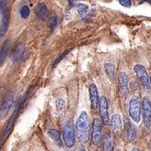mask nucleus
Listing matches in <instances>:
<instances>
[{"instance_id":"423d86ee","label":"nucleus","mask_w":151,"mask_h":151,"mask_svg":"<svg viewBox=\"0 0 151 151\" xmlns=\"http://www.w3.org/2000/svg\"><path fill=\"white\" fill-rule=\"evenodd\" d=\"M143 121L147 129H151V103L148 97H143L142 101Z\"/></svg>"},{"instance_id":"4be33fe9","label":"nucleus","mask_w":151,"mask_h":151,"mask_svg":"<svg viewBox=\"0 0 151 151\" xmlns=\"http://www.w3.org/2000/svg\"><path fill=\"white\" fill-rule=\"evenodd\" d=\"M19 14H20V17H21L22 19H27L28 17L29 16V14H30V9H29V6H23L20 9V10H19Z\"/></svg>"},{"instance_id":"bb28decb","label":"nucleus","mask_w":151,"mask_h":151,"mask_svg":"<svg viewBox=\"0 0 151 151\" xmlns=\"http://www.w3.org/2000/svg\"><path fill=\"white\" fill-rule=\"evenodd\" d=\"M150 151H151V141H150Z\"/></svg>"},{"instance_id":"f03ea898","label":"nucleus","mask_w":151,"mask_h":151,"mask_svg":"<svg viewBox=\"0 0 151 151\" xmlns=\"http://www.w3.org/2000/svg\"><path fill=\"white\" fill-rule=\"evenodd\" d=\"M76 138L73 123L71 120H68L65 122L63 127V139L65 141V145L68 148H72L75 145Z\"/></svg>"},{"instance_id":"6ab92c4d","label":"nucleus","mask_w":151,"mask_h":151,"mask_svg":"<svg viewBox=\"0 0 151 151\" xmlns=\"http://www.w3.org/2000/svg\"><path fill=\"white\" fill-rule=\"evenodd\" d=\"M9 47H10V41L6 40L5 42L4 43L3 48L1 50V54H0V61L1 62L4 61L6 58L7 55L9 53Z\"/></svg>"},{"instance_id":"9b49d317","label":"nucleus","mask_w":151,"mask_h":151,"mask_svg":"<svg viewBox=\"0 0 151 151\" xmlns=\"http://www.w3.org/2000/svg\"><path fill=\"white\" fill-rule=\"evenodd\" d=\"M98 109L100 116L103 119V122L104 124H108L109 121V116H108V100L105 97H101L99 100V105Z\"/></svg>"},{"instance_id":"4468645a","label":"nucleus","mask_w":151,"mask_h":151,"mask_svg":"<svg viewBox=\"0 0 151 151\" xmlns=\"http://www.w3.org/2000/svg\"><path fill=\"white\" fill-rule=\"evenodd\" d=\"M110 125L114 133H119L122 130V119L119 114H114L111 118Z\"/></svg>"},{"instance_id":"ddd939ff","label":"nucleus","mask_w":151,"mask_h":151,"mask_svg":"<svg viewBox=\"0 0 151 151\" xmlns=\"http://www.w3.org/2000/svg\"><path fill=\"white\" fill-rule=\"evenodd\" d=\"M125 139L128 142H133L136 139V130L129 120L125 121Z\"/></svg>"},{"instance_id":"a211bd4d","label":"nucleus","mask_w":151,"mask_h":151,"mask_svg":"<svg viewBox=\"0 0 151 151\" xmlns=\"http://www.w3.org/2000/svg\"><path fill=\"white\" fill-rule=\"evenodd\" d=\"M55 109L60 116H63L65 110V102L62 98H58L55 100Z\"/></svg>"},{"instance_id":"6e6552de","label":"nucleus","mask_w":151,"mask_h":151,"mask_svg":"<svg viewBox=\"0 0 151 151\" xmlns=\"http://www.w3.org/2000/svg\"><path fill=\"white\" fill-rule=\"evenodd\" d=\"M26 55V48L24 44H19L14 49L12 54H11L10 59L14 63H19L24 59Z\"/></svg>"},{"instance_id":"b1692460","label":"nucleus","mask_w":151,"mask_h":151,"mask_svg":"<svg viewBox=\"0 0 151 151\" xmlns=\"http://www.w3.org/2000/svg\"><path fill=\"white\" fill-rule=\"evenodd\" d=\"M119 4L124 7L129 8L132 3H131V0H119Z\"/></svg>"},{"instance_id":"39448f33","label":"nucleus","mask_w":151,"mask_h":151,"mask_svg":"<svg viewBox=\"0 0 151 151\" xmlns=\"http://www.w3.org/2000/svg\"><path fill=\"white\" fill-rule=\"evenodd\" d=\"M0 8H1V14H2V19H1V37L4 36L7 32V29L9 27V8H8V4L7 0H0Z\"/></svg>"},{"instance_id":"f8f14e48","label":"nucleus","mask_w":151,"mask_h":151,"mask_svg":"<svg viewBox=\"0 0 151 151\" xmlns=\"http://www.w3.org/2000/svg\"><path fill=\"white\" fill-rule=\"evenodd\" d=\"M89 96H90V100H91V105H92V108L96 110L98 108L99 105V100L100 98L98 97V92H97V87L95 84H90L89 87Z\"/></svg>"},{"instance_id":"1a4fd4ad","label":"nucleus","mask_w":151,"mask_h":151,"mask_svg":"<svg viewBox=\"0 0 151 151\" xmlns=\"http://www.w3.org/2000/svg\"><path fill=\"white\" fill-rule=\"evenodd\" d=\"M102 141V126L101 122L95 119L92 122V142L94 145H98Z\"/></svg>"},{"instance_id":"f3484780","label":"nucleus","mask_w":151,"mask_h":151,"mask_svg":"<svg viewBox=\"0 0 151 151\" xmlns=\"http://www.w3.org/2000/svg\"><path fill=\"white\" fill-rule=\"evenodd\" d=\"M35 14L40 19H45L48 15V9L46 5L43 3H40L38 4L35 9Z\"/></svg>"},{"instance_id":"a878e982","label":"nucleus","mask_w":151,"mask_h":151,"mask_svg":"<svg viewBox=\"0 0 151 151\" xmlns=\"http://www.w3.org/2000/svg\"><path fill=\"white\" fill-rule=\"evenodd\" d=\"M78 151H86V150L84 149V148H81V149H80Z\"/></svg>"},{"instance_id":"f257e3e1","label":"nucleus","mask_w":151,"mask_h":151,"mask_svg":"<svg viewBox=\"0 0 151 151\" xmlns=\"http://www.w3.org/2000/svg\"><path fill=\"white\" fill-rule=\"evenodd\" d=\"M90 119L86 112H81L76 124V137L80 143H85L89 139Z\"/></svg>"},{"instance_id":"2eb2a0df","label":"nucleus","mask_w":151,"mask_h":151,"mask_svg":"<svg viewBox=\"0 0 151 151\" xmlns=\"http://www.w3.org/2000/svg\"><path fill=\"white\" fill-rule=\"evenodd\" d=\"M102 141H103V151H113L114 141H113V138L111 135H104Z\"/></svg>"},{"instance_id":"5701e85b","label":"nucleus","mask_w":151,"mask_h":151,"mask_svg":"<svg viewBox=\"0 0 151 151\" xmlns=\"http://www.w3.org/2000/svg\"><path fill=\"white\" fill-rule=\"evenodd\" d=\"M48 25L49 28L50 29V30H54L55 28L56 27V25H57V18L55 16L50 17L49 19Z\"/></svg>"},{"instance_id":"c85d7f7f","label":"nucleus","mask_w":151,"mask_h":151,"mask_svg":"<svg viewBox=\"0 0 151 151\" xmlns=\"http://www.w3.org/2000/svg\"><path fill=\"white\" fill-rule=\"evenodd\" d=\"M69 1H70V2H72V1H74V0H69Z\"/></svg>"},{"instance_id":"393cba45","label":"nucleus","mask_w":151,"mask_h":151,"mask_svg":"<svg viewBox=\"0 0 151 151\" xmlns=\"http://www.w3.org/2000/svg\"><path fill=\"white\" fill-rule=\"evenodd\" d=\"M130 151H140L139 149H137V148H134V149H132Z\"/></svg>"},{"instance_id":"412c9836","label":"nucleus","mask_w":151,"mask_h":151,"mask_svg":"<svg viewBox=\"0 0 151 151\" xmlns=\"http://www.w3.org/2000/svg\"><path fill=\"white\" fill-rule=\"evenodd\" d=\"M76 9L81 17H84L86 15L88 12V6L84 4H76Z\"/></svg>"},{"instance_id":"7ed1b4c3","label":"nucleus","mask_w":151,"mask_h":151,"mask_svg":"<svg viewBox=\"0 0 151 151\" xmlns=\"http://www.w3.org/2000/svg\"><path fill=\"white\" fill-rule=\"evenodd\" d=\"M140 101L137 97H132L130 99L129 103V113L131 119L134 120L135 123H139L141 120V111H142V107H141Z\"/></svg>"},{"instance_id":"0eeeda50","label":"nucleus","mask_w":151,"mask_h":151,"mask_svg":"<svg viewBox=\"0 0 151 151\" xmlns=\"http://www.w3.org/2000/svg\"><path fill=\"white\" fill-rule=\"evenodd\" d=\"M14 91L11 90L6 93L3 103H2V106H1V118H4L7 115V113H9V109L14 103Z\"/></svg>"},{"instance_id":"20e7f679","label":"nucleus","mask_w":151,"mask_h":151,"mask_svg":"<svg viewBox=\"0 0 151 151\" xmlns=\"http://www.w3.org/2000/svg\"><path fill=\"white\" fill-rule=\"evenodd\" d=\"M134 70L135 74L137 76L138 79L140 81L142 86L144 87L145 91L146 92H150V80H149V76L147 74L145 67L144 65H135L134 67Z\"/></svg>"},{"instance_id":"9d476101","label":"nucleus","mask_w":151,"mask_h":151,"mask_svg":"<svg viewBox=\"0 0 151 151\" xmlns=\"http://www.w3.org/2000/svg\"><path fill=\"white\" fill-rule=\"evenodd\" d=\"M119 87L120 95L122 97L127 96L129 92V76L124 72H120L119 76Z\"/></svg>"},{"instance_id":"cd10ccee","label":"nucleus","mask_w":151,"mask_h":151,"mask_svg":"<svg viewBox=\"0 0 151 151\" xmlns=\"http://www.w3.org/2000/svg\"><path fill=\"white\" fill-rule=\"evenodd\" d=\"M150 85H151V76H150Z\"/></svg>"},{"instance_id":"dca6fc26","label":"nucleus","mask_w":151,"mask_h":151,"mask_svg":"<svg viewBox=\"0 0 151 151\" xmlns=\"http://www.w3.org/2000/svg\"><path fill=\"white\" fill-rule=\"evenodd\" d=\"M48 135L50 137V139L54 142V144L57 146L58 148L62 147V139L60 133L55 129H49Z\"/></svg>"},{"instance_id":"aec40b11","label":"nucleus","mask_w":151,"mask_h":151,"mask_svg":"<svg viewBox=\"0 0 151 151\" xmlns=\"http://www.w3.org/2000/svg\"><path fill=\"white\" fill-rule=\"evenodd\" d=\"M105 70H106V73L110 79H113L115 74H116V68H115V65L111 63H106L105 64Z\"/></svg>"}]
</instances>
